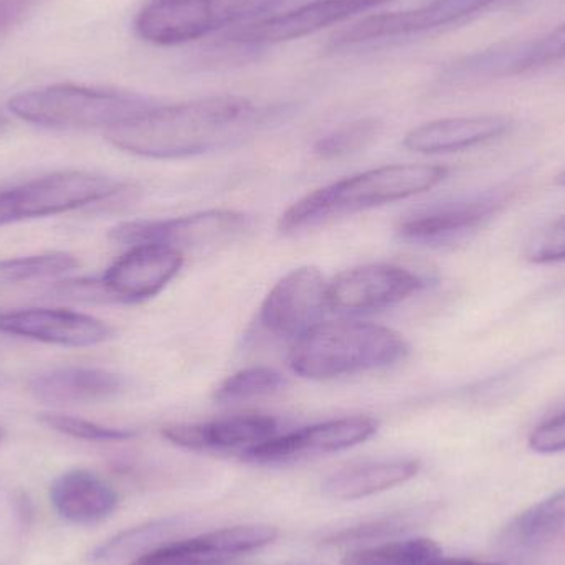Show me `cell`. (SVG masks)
<instances>
[{
    "mask_svg": "<svg viewBox=\"0 0 565 565\" xmlns=\"http://www.w3.org/2000/svg\"><path fill=\"white\" fill-rule=\"evenodd\" d=\"M264 119V113L242 96H211L149 111L105 132L109 145L149 159H182L205 154L238 141Z\"/></svg>",
    "mask_w": 565,
    "mask_h": 565,
    "instance_id": "1",
    "label": "cell"
},
{
    "mask_svg": "<svg viewBox=\"0 0 565 565\" xmlns=\"http://www.w3.org/2000/svg\"><path fill=\"white\" fill-rule=\"evenodd\" d=\"M438 164H391L339 179L309 192L286 209L278 228L296 234L334 218L394 204L437 188L448 175Z\"/></svg>",
    "mask_w": 565,
    "mask_h": 565,
    "instance_id": "2",
    "label": "cell"
},
{
    "mask_svg": "<svg viewBox=\"0 0 565 565\" xmlns=\"http://www.w3.org/2000/svg\"><path fill=\"white\" fill-rule=\"evenodd\" d=\"M411 345L401 332L367 321H322L292 342L288 365L309 381L377 371L404 361Z\"/></svg>",
    "mask_w": 565,
    "mask_h": 565,
    "instance_id": "3",
    "label": "cell"
},
{
    "mask_svg": "<svg viewBox=\"0 0 565 565\" xmlns=\"http://www.w3.org/2000/svg\"><path fill=\"white\" fill-rule=\"evenodd\" d=\"M154 106L152 99L138 93L75 83L26 89L9 102L10 113L22 121L62 131L106 132Z\"/></svg>",
    "mask_w": 565,
    "mask_h": 565,
    "instance_id": "4",
    "label": "cell"
},
{
    "mask_svg": "<svg viewBox=\"0 0 565 565\" xmlns=\"http://www.w3.org/2000/svg\"><path fill=\"white\" fill-rule=\"evenodd\" d=\"M285 0H149L135 20L145 42L171 46L202 39L231 25H244Z\"/></svg>",
    "mask_w": 565,
    "mask_h": 565,
    "instance_id": "5",
    "label": "cell"
},
{
    "mask_svg": "<svg viewBox=\"0 0 565 565\" xmlns=\"http://www.w3.org/2000/svg\"><path fill=\"white\" fill-rule=\"evenodd\" d=\"M126 191L125 182L85 171L42 175L0 191V227L53 217L109 201Z\"/></svg>",
    "mask_w": 565,
    "mask_h": 565,
    "instance_id": "6",
    "label": "cell"
},
{
    "mask_svg": "<svg viewBox=\"0 0 565 565\" xmlns=\"http://www.w3.org/2000/svg\"><path fill=\"white\" fill-rule=\"evenodd\" d=\"M250 228L252 218L244 212L211 209L174 218L122 222L111 228L109 238L126 247L164 245L185 257L228 247L241 241Z\"/></svg>",
    "mask_w": 565,
    "mask_h": 565,
    "instance_id": "7",
    "label": "cell"
},
{
    "mask_svg": "<svg viewBox=\"0 0 565 565\" xmlns=\"http://www.w3.org/2000/svg\"><path fill=\"white\" fill-rule=\"evenodd\" d=\"M328 286L319 268H295L262 302L258 324L271 338L295 342L322 322L329 311Z\"/></svg>",
    "mask_w": 565,
    "mask_h": 565,
    "instance_id": "8",
    "label": "cell"
},
{
    "mask_svg": "<svg viewBox=\"0 0 565 565\" xmlns=\"http://www.w3.org/2000/svg\"><path fill=\"white\" fill-rule=\"evenodd\" d=\"M508 198L507 191H488L428 205L398 224L397 237L420 247L457 244L491 221Z\"/></svg>",
    "mask_w": 565,
    "mask_h": 565,
    "instance_id": "9",
    "label": "cell"
},
{
    "mask_svg": "<svg viewBox=\"0 0 565 565\" xmlns=\"http://www.w3.org/2000/svg\"><path fill=\"white\" fill-rule=\"evenodd\" d=\"M501 0H430L402 12L375 13L352 23L332 39V49H351L379 40L420 35L451 23L461 22Z\"/></svg>",
    "mask_w": 565,
    "mask_h": 565,
    "instance_id": "10",
    "label": "cell"
},
{
    "mask_svg": "<svg viewBox=\"0 0 565 565\" xmlns=\"http://www.w3.org/2000/svg\"><path fill=\"white\" fill-rule=\"evenodd\" d=\"M425 285L420 275L398 265H362L329 281V311L341 315L381 311L417 295Z\"/></svg>",
    "mask_w": 565,
    "mask_h": 565,
    "instance_id": "11",
    "label": "cell"
},
{
    "mask_svg": "<svg viewBox=\"0 0 565 565\" xmlns=\"http://www.w3.org/2000/svg\"><path fill=\"white\" fill-rule=\"evenodd\" d=\"M391 2L394 0H312L288 12L237 26L225 40L242 46L291 42Z\"/></svg>",
    "mask_w": 565,
    "mask_h": 565,
    "instance_id": "12",
    "label": "cell"
},
{
    "mask_svg": "<svg viewBox=\"0 0 565 565\" xmlns=\"http://www.w3.org/2000/svg\"><path fill=\"white\" fill-rule=\"evenodd\" d=\"M0 334L60 348H93L115 338V329L95 316L63 308L0 309Z\"/></svg>",
    "mask_w": 565,
    "mask_h": 565,
    "instance_id": "13",
    "label": "cell"
},
{
    "mask_svg": "<svg viewBox=\"0 0 565 565\" xmlns=\"http://www.w3.org/2000/svg\"><path fill=\"white\" fill-rule=\"evenodd\" d=\"M184 255L158 244L129 247L103 277H99L105 302H135L154 298L184 265Z\"/></svg>",
    "mask_w": 565,
    "mask_h": 565,
    "instance_id": "14",
    "label": "cell"
},
{
    "mask_svg": "<svg viewBox=\"0 0 565 565\" xmlns=\"http://www.w3.org/2000/svg\"><path fill=\"white\" fill-rule=\"evenodd\" d=\"M379 422L365 415L331 418L288 434H277L264 444L245 450L244 457L247 460L270 463L305 455L334 454L364 444L374 437Z\"/></svg>",
    "mask_w": 565,
    "mask_h": 565,
    "instance_id": "15",
    "label": "cell"
},
{
    "mask_svg": "<svg viewBox=\"0 0 565 565\" xmlns=\"http://www.w3.org/2000/svg\"><path fill=\"white\" fill-rule=\"evenodd\" d=\"M277 537V527L267 524L224 527L156 547L129 565H222L242 554L264 550Z\"/></svg>",
    "mask_w": 565,
    "mask_h": 565,
    "instance_id": "16",
    "label": "cell"
},
{
    "mask_svg": "<svg viewBox=\"0 0 565 565\" xmlns=\"http://www.w3.org/2000/svg\"><path fill=\"white\" fill-rule=\"evenodd\" d=\"M278 434L271 415L241 414L201 424H175L162 428V437L188 450H248Z\"/></svg>",
    "mask_w": 565,
    "mask_h": 565,
    "instance_id": "17",
    "label": "cell"
},
{
    "mask_svg": "<svg viewBox=\"0 0 565 565\" xmlns=\"http://www.w3.org/2000/svg\"><path fill=\"white\" fill-rule=\"evenodd\" d=\"M513 121L504 116H465L425 122L407 132L404 146L418 154H448L487 145L510 132Z\"/></svg>",
    "mask_w": 565,
    "mask_h": 565,
    "instance_id": "18",
    "label": "cell"
},
{
    "mask_svg": "<svg viewBox=\"0 0 565 565\" xmlns=\"http://www.w3.org/2000/svg\"><path fill=\"white\" fill-rule=\"evenodd\" d=\"M50 500L62 520L92 526L111 516L118 508L115 488L88 470H72L53 481Z\"/></svg>",
    "mask_w": 565,
    "mask_h": 565,
    "instance_id": "19",
    "label": "cell"
},
{
    "mask_svg": "<svg viewBox=\"0 0 565 565\" xmlns=\"http://www.w3.org/2000/svg\"><path fill=\"white\" fill-rule=\"evenodd\" d=\"M125 387L121 375L93 367L55 369L30 382V392L36 401L55 405L109 401Z\"/></svg>",
    "mask_w": 565,
    "mask_h": 565,
    "instance_id": "20",
    "label": "cell"
},
{
    "mask_svg": "<svg viewBox=\"0 0 565 565\" xmlns=\"http://www.w3.org/2000/svg\"><path fill=\"white\" fill-rule=\"evenodd\" d=\"M420 461L412 458L369 461L331 475L322 484V493L331 500L355 501L384 493L417 477Z\"/></svg>",
    "mask_w": 565,
    "mask_h": 565,
    "instance_id": "21",
    "label": "cell"
},
{
    "mask_svg": "<svg viewBox=\"0 0 565 565\" xmlns=\"http://www.w3.org/2000/svg\"><path fill=\"white\" fill-rule=\"evenodd\" d=\"M441 547L427 537L394 541L367 550L352 551L342 557V565H418L440 556Z\"/></svg>",
    "mask_w": 565,
    "mask_h": 565,
    "instance_id": "22",
    "label": "cell"
},
{
    "mask_svg": "<svg viewBox=\"0 0 565 565\" xmlns=\"http://www.w3.org/2000/svg\"><path fill=\"white\" fill-rule=\"evenodd\" d=\"M565 527V490L541 501L511 524V540L524 546L541 543L556 536Z\"/></svg>",
    "mask_w": 565,
    "mask_h": 565,
    "instance_id": "23",
    "label": "cell"
},
{
    "mask_svg": "<svg viewBox=\"0 0 565 565\" xmlns=\"http://www.w3.org/2000/svg\"><path fill=\"white\" fill-rule=\"evenodd\" d=\"M79 267L75 255L66 252H46L29 257L0 260V285H20L35 280L65 277Z\"/></svg>",
    "mask_w": 565,
    "mask_h": 565,
    "instance_id": "24",
    "label": "cell"
},
{
    "mask_svg": "<svg viewBox=\"0 0 565 565\" xmlns=\"http://www.w3.org/2000/svg\"><path fill=\"white\" fill-rule=\"evenodd\" d=\"M382 125L379 118H359L351 122L338 126V128L322 136L315 145V152L326 161L348 158L358 154L365 148L377 141L381 136Z\"/></svg>",
    "mask_w": 565,
    "mask_h": 565,
    "instance_id": "25",
    "label": "cell"
},
{
    "mask_svg": "<svg viewBox=\"0 0 565 565\" xmlns=\"http://www.w3.org/2000/svg\"><path fill=\"white\" fill-rule=\"evenodd\" d=\"M288 384L281 372L270 367H250L228 375L214 392L218 404L252 401L280 392Z\"/></svg>",
    "mask_w": 565,
    "mask_h": 565,
    "instance_id": "26",
    "label": "cell"
},
{
    "mask_svg": "<svg viewBox=\"0 0 565 565\" xmlns=\"http://www.w3.org/2000/svg\"><path fill=\"white\" fill-rule=\"evenodd\" d=\"M171 530L169 521H159V523H149L146 526L132 527V530L125 531L118 536L109 540L108 543L99 546L93 553V559L98 563H113V561L125 559V557L145 554L151 544L161 540L166 531ZM135 557V559H136Z\"/></svg>",
    "mask_w": 565,
    "mask_h": 565,
    "instance_id": "27",
    "label": "cell"
},
{
    "mask_svg": "<svg viewBox=\"0 0 565 565\" xmlns=\"http://www.w3.org/2000/svg\"><path fill=\"white\" fill-rule=\"evenodd\" d=\"M563 58H565V23L536 42L511 49L508 75H518V73Z\"/></svg>",
    "mask_w": 565,
    "mask_h": 565,
    "instance_id": "28",
    "label": "cell"
},
{
    "mask_svg": "<svg viewBox=\"0 0 565 565\" xmlns=\"http://www.w3.org/2000/svg\"><path fill=\"white\" fill-rule=\"evenodd\" d=\"M40 422L66 437L76 438V440L99 441V444L131 440L138 435L129 428L106 427V425L96 424L86 418L65 414H42Z\"/></svg>",
    "mask_w": 565,
    "mask_h": 565,
    "instance_id": "29",
    "label": "cell"
},
{
    "mask_svg": "<svg viewBox=\"0 0 565 565\" xmlns=\"http://www.w3.org/2000/svg\"><path fill=\"white\" fill-rule=\"evenodd\" d=\"M531 264L550 265L565 260V217L537 232L526 247Z\"/></svg>",
    "mask_w": 565,
    "mask_h": 565,
    "instance_id": "30",
    "label": "cell"
},
{
    "mask_svg": "<svg viewBox=\"0 0 565 565\" xmlns=\"http://www.w3.org/2000/svg\"><path fill=\"white\" fill-rule=\"evenodd\" d=\"M404 518H384V520L372 521V523L362 524V526L351 527V530L342 531V533L335 534V536H332L331 540H328V543L345 544L381 540V537L401 533V531H404Z\"/></svg>",
    "mask_w": 565,
    "mask_h": 565,
    "instance_id": "31",
    "label": "cell"
},
{
    "mask_svg": "<svg viewBox=\"0 0 565 565\" xmlns=\"http://www.w3.org/2000/svg\"><path fill=\"white\" fill-rule=\"evenodd\" d=\"M531 450L541 455L565 451V414L550 418L534 428L530 437Z\"/></svg>",
    "mask_w": 565,
    "mask_h": 565,
    "instance_id": "32",
    "label": "cell"
},
{
    "mask_svg": "<svg viewBox=\"0 0 565 565\" xmlns=\"http://www.w3.org/2000/svg\"><path fill=\"white\" fill-rule=\"evenodd\" d=\"M36 0H0V40L25 22Z\"/></svg>",
    "mask_w": 565,
    "mask_h": 565,
    "instance_id": "33",
    "label": "cell"
},
{
    "mask_svg": "<svg viewBox=\"0 0 565 565\" xmlns=\"http://www.w3.org/2000/svg\"><path fill=\"white\" fill-rule=\"evenodd\" d=\"M556 184L557 185H564V188H565V171L561 172V174L557 175Z\"/></svg>",
    "mask_w": 565,
    "mask_h": 565,
    "instance_id": "34",
    "label": "cell"
},
{
    "mask_svg": "<svg viewBox=\"0 0 565 565\" xmlns=\"http://www.w3.org/2000/svg\"><path fill=\"white\" fill-rule=\"evenodd\" d=\"M7 125H9V122H7V119H6V118H3V116H2V115H0V132H2V131H3V129H6V128H7Z\"/></svg>",
    "mask_w": 565,
    "mask_h": 565,
    "instance_id": "35",
    "label": "cell"
},
{
    "mask_svg": "<svg viewBox=\"0 0 565 565\" xmlns=\"http://www.w3.org/2000/svg\"><path fill=\"white\" fill-rule=\"evenodd\" d=\"M470 565H503V564L480 563V561H471Z\"/></svg>",
    "mask_w": 565,
    "mask_h": 565,
    "instance_id": "36",
    "label": "cell"
},
{
    "mask_svg": "<svg viewBox=\"0 0 565 565\" xmlns=\"http://www.w3.org/2000/svg\"><path fill=\"white\" fill-rule=\"evenodd\" d=\"M3 437H6V431H3V428L0 427V445H2Z\"/></svg>",
    "mask_w": 565,
    "mask_h": 565,
    "instance_id": "37",
    "label": "cell"
}]
</instances>
